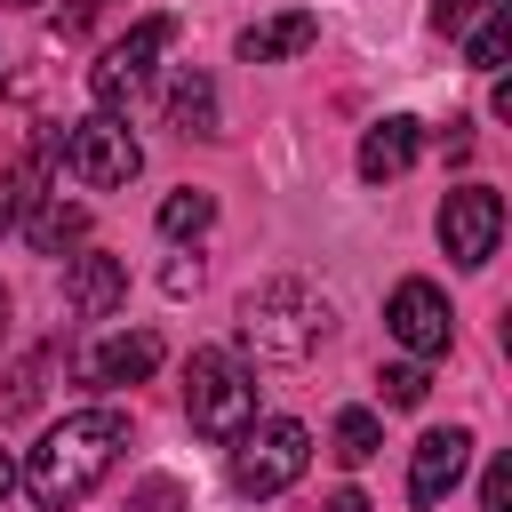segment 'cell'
Segmentation results:
<instances>
[{"label": "cell", "mask_w": 512, "mask_h": 512, "mask_svg": "<svg viewBox=\"0 0 512 512\" xmlns=\"http://www.w3.org/2000/svg\"><path fill=\"white\" fill-rule=\"evenodd\" d=\"M120 448H128V416H120V408H80V416L48 424L40 448L24 456V488H32V504H40V512H64V504L96 496L104 472L120 464Z\"/></svg>", "instance_id": "6da1fadb"}, {"label": "cell", "mask_w": 512, "mask_h": 512, "mask_svg": "<svg viewBox=\"0 0 512 512\" xmlns=\"http://www.w3.org/2000/svg\"><path fill=\"white\" fill-rule=\"evenodd\" d=\"M320 336H328V296L312 280H288L280 272V280H256L240 296V344L256 360H304Z\"/></svg>", "instance_id": "7a4b0ae2"}, {"label": "cell", "mask_w": 512, "mask_h": 512, "mask_svg": "<svg viewBox=\"0 0 512 512\" xmlns=\"http://www.w3.org/2000/svg\"><path fill=\"white\" fill-rule=\"evenodd\" d=\"M184 416H192L200 440H232L240 424H256V376H248V360L224 352V344H200L184 360Z\"/></svg>", "instance_id": "3957f363"}, {"label": "cell", "mask_w": 512, "mask_h": 512, "mask_svg": "<svg viewBox=\"0 0 512 512\" xmlns=\"http://www.w3.org/2000/svg\"><path fill=\"white\" fill-rule=\"evenodd\" d=\"M232 488L240 496H280V488H296L304 480V464H312V432L296 424V416H264V424H240L232 440Z\"/></svg>", "instance_id": "277c9868"}, {"label": "cell", "mask_w": 512, "mask_h": 512, "mask_svg": "<svg viewBox=\"0 0 512 512\" xmlns=\"http://www.w3.org/2000/svg\"><path fill=\"white\" fill-rule=\"evenodd\" d=\"M64 168H72V184H88V192H120V184L144 168V144L128 136L120 112H88V120L64 128Z\"/></svg>", "instance_id": "5b68a950"}, {"label": "cell", "mask_w": 512, "mask_h": 512, "mask_svg": "<svg viewBox=\"0 0 512 512\" xmlns=\"http://www.w3.org/2000/svg\"><path fill=\"white\" fill-rule=\"evenodd\" d=\"M176 40V16H144V24H128L104 56H96V72H88V88H96V112H120L136 88H144V72H152V56Z\"/></svg>", "instance_id": "8992f818"}, {"label": "cell", "mask_w": 512, "mask_h": 512, "mask_svg": "<svg viewBox=\"0 0 512 512\" xmlns=\"http://www.w3.org/2000/svg\"><path fill=\"white\" fill-rule=\"evenodd\" d=\"M496 240H504V200H496L488 184H456V192L440 200V248H448L464 272H480V264L496 256Z\"/></svg>", "instance_id": "52a82bcc"}, {"label": "cell", "mask_w": 512, "mask_h": 512, "mask_svg": "<svg viewBox=\"0 0 512 512\" xmlns=\"http://www.w3.org/2000/svg\"><path fill=\"white\" fill-rule=\"evenodd\" d=\"M384 328L400 336V352H408V360H440V352H448V336H456L448 296H440L432 280H400V288L384 296Z\"/></svg>", "instance_id": "ba28073f"}, {"label": "cell", "mask_w": 512, "mask_h": 512, "mask_svg": "<svg viewBox=\"0 0 512 512\" xmlns=\"http://www.w3.org/2000/svg\"><path fill=\"white\" fill-rule=\"evenodd\" d=\"M152 368H160V336H152V328H112V336H96V344L80 352V384H88V392L144 384Z\"/></svg>", "instance_id": "9c48e42d"}, {"label": "cell", "mask_w": 512, "mask_h": 512, "mask_svg": "<svg viewBox=\"0 0 512 512\" xmlns=\"http://www.w3.org/2000/svg\"><path fill=\"white\" fill-rule=\"evenodd\" d=\"M432 24H440L448 40H464V56H472L480 72H496L504 48H512V0H440Z\"/></svg>", "instance_id": "30bf717a"}, {"label": "cell", "mask_w": 512, "mask_h": 512, "mask_svg": "<svg viewBox=\"0 0 512 512\" xmlns=\"http://www.w3.org/2000/svg\"><path fill=\"white\" fill-rule=\"evenodd\" d=\"M64 304H72V320H112V312L128 304V264L104 256V248L72 256V264H64Z\"/></svg>", "instance_id": "8fae6325"}, {"label": "cell", "mask_w": 512, "mask_h": 512, "mask_svg": "<svg viewBox=\"0 0 512 512\" xmlns=\"http://www.w3.org/2000/svg\"><path fill=\"white\" fill-rule=\"evenodd\" d=\"M464 464H472V432H424L416 448H408V496L416 504H440L456 480H464Z\"/></svg>", "instance_id": "7c38bea8"}, {"label": "cell", "mask_w": 512, "mask_h": 512, "mask_svg": "<svg viewBox=\"0 0 512 512\" xmlns=\"http://www.w3.org/2000/svg\"><path fill=\"white\" fill-rule=\"evenodd\" d=\"M416 144H424V128H416L408 112H384V120L360 136V176H368V184H392V176H408Z\"/></svg>", "instance_id": "4fadbf2b"}, {"label": "cell", "mask_w": 512, "mask_h": 512, "mask_svg": "<svg viewBox=\"0 0 512 512\" xmlns=\"http://www.w3.org/2000/svg\"><path fill=\"white\" fill-rule=\"evenodd\" d=\"M312 40H320V16H312V8H288V16L240 32V64H280V56H304Z\"/></svg>", "instance_id": "5bb4252c"}, {"label": "cell", "mask_w": 512, "mask_h": 512, "mask_svg": "<svg viewBox=\"0 0 512 512\" xmlns=\"http://www.w3.org/2000/svg\"><path fill=\"white\" fill-rule=\"evenodd\" d=\"M24 240H32L40 256H64V248H80V240H88V208H80V200H64V192H40V200L24 208Z\"/></svg>", "instance_id": "9a60e30c"}, {"label": "cell", "mask_w": 512, "mask_h": 512, "mask_svg": "<svg viewBox=\"0 0 512 512\" xmlns=\"http://www.w3.org/2000/svg\"><path fill=\"white\" fill-rule=\"evenodd\" d=\"M168 128H184V136H224V120H216V80H208V72H176V88H168Z\"/></svg>", "instance_id": "2e32d148"}, {"label": "cell", "mask_w": 512, "mask_h": 512, "mask_svg": "<svg viewBox=\"0 0 512 512\" xmlns=\"http://www.w3.org/2000/svg\"><path fill=\"white\" fill-rule=\"evenodd\" d=\"M40 184H48V152H24V160L0 176V232H16V224H24V208L40 200Z\"/></svg>", "instance_id": "e0dca14e"}, {"label": "cell", "mask_w": 512, "mask_h": 512, "mask_svg": "<svg viewBox=\"0 0 512 512\" xmlns=\"http://www.w3.org/2000/svg\"><path fill=\"white\" fill-rule=\"evenodd\" d=\"M328 440H336V464H368L384 448V424H376V408H344Z\"/></svg>", "instance_id": "ac0fdd59"}, {"label": "cell", "mask_w": 512, "mask_h": 512, "mask_svg": "<svg viewBox=\"0 0 512 512\" xmlns=\"http://www.w3.org/2000/svg\"><path fill=\"white\" fill-rule=\"evenodd\" d=\"M208 216H216V200H208V192H192V184L160 200V232H168V240H184V232H208Z\"/></svg>", "instance_id": "d6986e66"}, {"label": "cell", "mask_w": 512, "mask_h": 512, "mask_svg": "<svg viewBox=\"0 0 512 512\" xmlns=\"http://www.w3.org/2000/svg\"><path fill=\"white\" fill-rule=\"evenodd\" d=\"M424 392H432L424 360H392V368H384V408H416Z\"/></svg>", "instance_id": "ffe728a7"}, {"label": "cell", "mask_w": 512, "mask_h": 512, "mask_svg": "<svg viewBox=\"0 0 512 512\" xmlns=\"http://www.w3.org/2000/svg\"><path fill=\"white\" fill-rule=\"evenodd\" d=\"M480 512H512V464H504V456L480 472Z\"/></svg>", "instance_id": "44dd1931"}, {"label": "cell", "mask_w": 512, "mask_h": 512, "mask_svg": "<svg viewBox=\"0 0 512 512\" xmlns=\"http://www.w3.org/2000/svg\"><path fill=\"white\" fill-rule=\"evenodd\" d=\"M160 280H168V296H184V288H200V264H168Z\"/></svg>", "instance_id": "7402d4cb"}, {"label": "cell", "mask_w": 512, "mask_h": 512, "mask_svg": "<svg viewBox=\"0 0 512 512\" xmlns=\"http://www.w3.org/2000/svg\"><path fill=\"white\" fill-rule=\"evenodd\" d=\"M168 504H176V488H168V480H152V488L136 496V512H168Z\"/></svg>", "instance_id": "603a6c76"}, {"label": "cell", "mask_w": 512, "mask_h": 512, "mask_svg": "<svg viewBox=\"0 0 512 512\" xmlns=\"http://www.w3.org/2000/svg\"><path fill=\"white\" fill-rule=\"evenodd\" d=\"M320 512H376V504H368V496H360V488H336V496H328V504H320Z\"/></svg>", "instance_id": "cb8c5ba5"}, {"label": "cell", "mask_w": 512, "mask_h": 512, "mask_svg": "<svg viewBox=\"0 0 512 512\" xmlns=\"http://www.w3.org/2000/svg\"><path fill=\"white\" fill-rule=\"evenodd\" d=\"M8 488H16V464H8V448H0V496H8Z\"/></svg>", "instance_id": "d4e9b609"}, {"label": "cell", "mask_w": 512, "mask_h": 512, "mask_svg": "<svg viewBox=\"0 0 512 512\" xmlns=\"http://www.w3.org/2000/svg\"><path fill=\"white\" fill-rule=\"evenodd\" d=\"M0 352H8V288H0Z\"/></svg>", "instance_id": "484cf974"}]
</instances>
